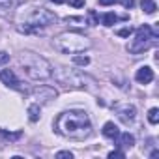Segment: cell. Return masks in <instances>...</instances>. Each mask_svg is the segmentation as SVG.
<instances>
[{
    "label": "cell",
    "mask_w": 159,
    "mask_h": 159,
    "mask_svg": "<svg viewBox=\"0 0 159 159\" xmlns=\"http://www.w3.org/2000/svg\"><path fill=\"white\" fill-rule=\"evenodd\" d=\"M54 131L71 140H84L92 133V124L84 111H66L54 120Z\"/></svg>",
    "instance_id": "6da1fadb"
},
{
    "label": "cell",
    "mask_w": 159,
    "mask_h": 159,
    "mask_svg": "<svg viewBox=\"0 0 159 159\" xmlns=\"http://www.w3.org/2000/svg\"><path fill=\"white\" fill-rule=\"evenodd\" d=\"M56 21V15L52 11H49L43 6H28L17 11L15 15V23H17V30L25 32V34H34L39 32V28L49 26L51 23Z\"/></svg>",
    "instance_id": "7a4b0ae2"
},
{
    "label": "cell",
    "mask_w": 159,
    "mask_h": 159,
    "mask_svg": "<svg viewBox=\"0 0 159 159\" xmlns=\"http://www.w3.org/2000/svg\"><path fill=\"white\" fill-rule=\"evenodd\" d=\"M19 66L30 81H47L52 77V66L39 54L25 51L19 54Z\"/></svg>",
    "instance_id": "3957f363"
},
{
    "label": "cell",
    "mask_w": 159,
    "mask_h": 159,
    "mask_svg": "<svg viewBox=\"0 0 159 159\" xmlns=\"http://www.w3.org/2000/svg\"><path fill=\"white\" fill-rule=\"evenodd\" d=\"M52 47L62 54H79V52L88 51L92 47V41L81 32L69 30V32H60L58 36H54Z\"/></svg>",
    "instance_id": "277c9868"
},
{
    "label": "cell",
    "mask_w": 159,
    "mask_h": 159,
    "mask_svg": "<svg viewBox=\"0 0 159 159\" xmlns=\"http://www.w3.org/2000/svg\"><path fill=\"white\" fill-rule=\"evenodd\" d=\"M52 75H54L56 81L62 83L66 88H86V86H88L86 83L90 81L84 73L75 71V69H67V67H60V69H56Z\"/></svg>",
    "instance_id": "5b68a950"
},
{
    "label": "cell",
    "mask_w": 159,
    "mask_h": 159,
    "mask_svg": "<svg viewBox=\"0 0 159 159\" xmlns=\"http://www.w3.org/2000/svg\"><path fill=\"white\" fill-rule=\"evenodd\" d=\"M155 32L148 26V25H142L139 30H137V34H135V39L127 45V51L129 52H133V54H139V52H144V51H148L150 47H152V43L155 41Z\"/></svg>",
    "instance_id": "8992f818"
},
{
    "label": "cell",
    "mask_w": 159,
    "mask_h": 159,
    "mask_svg": "<svg viewBox=\"0 0 159 159\" xmlns=\"http://www.w3.org/2000/svg\"><path fill=\"white\" fill-rule=\"evenodd\" d=\"M56 96H58V92L52 86H47V84H41V86H38V88L32 90V98L36 99V103H49Z\"/></svg>",
    "instance_id": "52a82bcc"
},
{
    "label": "cell",
    "mask_w": 159,
    "mask_h": 159,
    "mask_svg": "<svg viewBox=\"0 0 159 159\" xmlns=\"http://www.w3.org/2000/svg\"><path fill=\"white\" fill-rule=\"evenodd\" d=\"M116 114H118V118H120L124 124H131V122L135 120L137 111H135L133 105L125 103V105H116Z\"/></svg>",
    "instance_id": "ba28073f"
},
{
    "label": "cell",
    "mask_w": 159,
    "mask_h": 159,
    "mask_svg": "<svg viewBox=\"0 0 159 159\" xmlns=\"http://www.w3.org/2000/svg\"><path fill=\"white\" fill-rule=\"evenodd\" d=\"M0 81H2L8 88H15V90H23L19 84H21V81L15 77V73L11 71V69H2L0 71Z\"/></svg>",
    "instance_id": "9c48e42d"
},
{
    "label": "cell",
    "mask_w": 159,
    "mask_h": 159,
    "mask_svg": "<svg viewBox=\"0 0 159 159\" xmlns=\"http://www.w3.org/2000/svg\"><path fill=\"white\" fill-rule=\"evenodd\" d=\"M135 79H137V83H140V84H148V83L153 81V69L150 66H142V67L137 69Z\"/></svg>",
    "instance_id": "30bf717a"
},
{
    "label": "cell",
    "mask_w": 159,
    "mask_h": 159,
    "mask_svg": "<svg viewBox=\"0 0 159 159\" xmlns=\"http://www.w3.org/2000/svg\"><path fill=\"white\" fill-rule=\"evenodd\" d=\"M21 139V131L17 133H10L6 129H0V146H4V144H10V142H15Z\"/></svg>",
    "instance_id": "8fae6325"
},
{
    "label": "cell",
    "mask_w": 159,
    "mask_h": 159,
    "mask_svg": "<svg viewBox=\"0 0 159 159\" xmlns=\"http://www.w3.org/2000/svg\"><path fill=\"white\" fill-rule=\"evenodd\" d=\"M118 146H122V148H131L133 144H135V137L131 135V133H118Z\"/></svg>",
    "instance_id": "7c38bea8"
},
{
    "label": "cell",
    "mask_w": 159,
    "mask_h": 159,
    "mask_svg": "<svg viewBox=\"0 0 159 159\" xmlns=\"http://www.w3.org/2000/svg\"><path fill=\"white\" fill-rule=\"evenodd\" d=\"M118 127H116V124L114 122H107L105 125H103V135L107 137V139H116L118 137Z\"/></svg>",
    "instance_id": "4fadbf2b"
},
{
    "label": "cell",
    "mask_w": 159,
    "mask_h": 159,
    "mask_svg": "<svg viewBox=\"0 0 159 159\" xmlns=\"http://www.w3.org/2000/svg\"><path fill=\"white\" fill-rule=\"evenodd\" d=\"M28 118H30V122H38L39 120V103H32L28 107Z\"/></svg>",
    "instance_id": "5bb4252c"
},
{
    "label": "cell",
    "mask_w": 159,
    "mask_h": 159,
    "mask_svg": "<svg viewBox=\"0 0 159 159\" xmlns=\"http://www.w3.org/2000/svg\"><path fill=\"white\" fill-rule=\"evenodd\" d=\"M140 6H142V10H144L148 15H153V13H155V10H157V6H155L153 0H142Z\"/></svg>",
    "instance_id": "9a60e30c"
},
{
    "label": "cell",
    "mask_w": 159,
    "mask_h": 159,
    "mask_svg": "<svg viewBox=\"0 0 159 159\" xmlns=\"http://www.w3.org/2000/svg\"><path fill=\"white\" fill-rule=\"evenodd\" d=\"M73 64H77V66H88L90 64V58L88 56H83V54H75L73 56Z\"/></svg>",
    "instance_id": "2e32d148"
},
{
    "label": "cell",
    "mask_w": 159,
    "mask_h": 159,
    "mask_svg": "<svg viewBox=\"0 0 159 159\" xmlns=\"http://www.w3.org/2000/svg\"><path fill=\"white\" fill-rule=\"evenodd\" d=\"M116 21H118V17H116L114 13H105V15H103V25H105V26H112Z\"/></svg>",
    "instance_id": "e0dca14e"
},
{
    "label": "cell",
    "mask_w": 159,
    "mask_h": 159,
    "mask_svg": "<svg viewBox=\"0 0 159 159\" xmlns=\"http://www.w3.org/2000/svg\"><path fill=\"white\" fill-rule=\"evenodd\" d=\"M148 122L153 124V125L159 122V111H157V109H150V112H148Z\"/></svg>",
    "instance_id": "ac0fdd59"
},
{
    "label": "cell",
    "mask_w": 159,
    "mask_h": 159,
    "mask_svg": "<svg viewBox=\"0 0 159 159\" xmlns=\"http://www.w3.org/2000/svg\"><path fill=\"white\" fill-rule=\"evenodd\" d=\"M17 0H0V10H10L15 6Z\"/></svg>",
    "instance_id": "d6986e66"
},
{
    "label": "cell",
    "mask_w": 159,
    "mask_h": 159,
    "mask_svg": "<svg viewBox=\"0 0 159 159\" xmlns=\"http://www.w3.org/2000/svg\"><path fill=\"white\" fill-rule=\"evenodd\" d=\"M131 32H133V28H131V26H129V28H122V30H116V34H118V36H122V38H127Z\"/></svg>",
    "instance_id": "ffe728a7"
},
{
    "label": "cell",
    "mask_w": 159,
    "mask_h": 159,
    "mask_svg": "<svg viewBox=\"0 0 159 159\" xmlns=\"http://www.w3.org/2000/svg\"><path fill=\"white\" fill-rule=\"evenodd\" d=\"M8 62H10V54L4 52V51H0V66H2V64H8Z\"/></svg>",
    "instance_id": "44dd1931"
},
{
    "label": "cell",
    "mask_w": 159,
    "mask_h": 159,
    "mask_svg": "<svg viewBox=\"0 0 159 159\" xmlns=\"http://www.w3.org/2000/svg\"><path fill=\"white\" fill-rule=\"evenodd\" d=\"M69 4L73 8H84V0H69Z\"/></svg>",
    "instance_id": "7402d4cb"
},
{
    "label": "cell",
    "mask_w": 159,
    "mask_h": 159,
    "mask_svg": "<svg viewBox=\"0 0 159 159\" xmlns=\"http://www.w3.org/2000/svg\"><path fill=\"white\" fill-rule=\"evenodd\" d=\"M109 157H111V159H114V157L122 159V157H124V152H120V150H114V152H111V153H109Z\"/></svg>",
    "instance_id": "603a6c76"
},
{
    "label": "cell",
    "mask_w": 159,
    "mask_h": 159,
    "mask_svg": "<svg viewBox=\"0 0 159 159\" xmlns=\"http://www.w3.org/2000/svg\"><path fill=\"white\" fill-rule=\"evenodd\" d=\"M88 17H90V25H98V15H96V11H88Z\"/></svg>",
    "instance_id": "cb8c5ba5"
},
{
    "label": "cell",
    "mask_w": 159,
    "mask_h": 159,
    "mask_svg": "<svg viewBox=\"0 0 159 159\" xmlns=\"http://www.w3.org/2000/svg\"><path fill=\"white\" fill-rule=\"evenodd\" d=\"M56 157H60V159H62V157L71 159V157H73V153H71V152H58V153H56Z\"/></svg>",
    "instance_id": "d4e9b609"
},
{
    "label": "cell",
    "mask_w": 159,
    "mask_h": 159,
    "mask_svg": "<svg viewBox=\"0 0 159 159\" xmlns=\"http://www.w3.org/2000/svg\"><path fill=\"white\" fill-rule=\"evenodd\" d=\"M116 2H120V0H99L101 6H111V4H116Z\"/></svg>",
    "instance_id": "484cf974"
},
{
    "label": "cell",
    "mask_w": 159,
    "mask_h": 159,
    "mask_svg": "<svg viewBox=\"0 0 159 159\" xmlns=\"http://www.w3.org/2000/svg\"><path fill=\"white\" fill-rule=\"evenodd\" d=\"M51 2H54V4H64L66 0H51Z\"/></svg>",
    "instance_id": "4316f807"
}]
</instances>
